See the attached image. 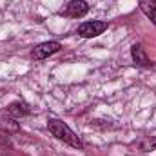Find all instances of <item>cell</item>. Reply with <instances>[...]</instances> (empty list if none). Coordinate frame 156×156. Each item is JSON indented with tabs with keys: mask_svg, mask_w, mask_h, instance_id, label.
Instances as JSON below:
<instances>
[{
	"mask_svg": "<svg viewBox=\"0 0 156 156\" xmlns=\"http://www.w3.org/2000/svg\"><path fill=\"white\" fill-rule=\"evenodd\" d=\"M47 127L53 133V136H56L64 144H67V145H71L75 149H83V142L78 138L76 134L69 129V125H66L64 122H60V120H49L47 122Z\"/></svg>",
	"mask_w": 156,
	"mask_h": 156,
	"instance_id": "6da1fadb",
	"label": "cell"
},
{
	"mask_svg": "<svg viewBox=\"0 0 156 156\" xmlns=\"http://www.w3.org/2000/svg\"><path fill=\"white\" fill-rule=\"evenodd\" d=\"M105 29H107V22L93 20V22H83V24L78 27V35L83 37V38H94V37L102 35Z\"/></svg>",
	"mask_w": 156,
	"mask_h": 156,
	"instance_id": "7a4b0ae2",
	"label": "cell"
},
{
	"mask_svg": "<svg viewBox=\"0 0 156 156\" xmlns=\"http://www.w3.org/2000/svg\"><path fill=\"white\" fill-rule=\"evenodd\" d=\"M60 47H62V45H60L58 42H44V44H38V45L31 51V56H33L35 60H42V58H47V56L58 53Z\"/></svg>",
	"mask_w": 156,
	"mask_h": 156,
	"instance_id": "3957f363",
	"label": "cell"
},
{
	"mask_svg": "<svg viewBox=\"0 0 156 156\" xmlns=\"http://www.w3.org/2000/svg\"><path fill=\"white\" fill-rule=\"evenodd\" d=\"M87 11H89L87 2H83V0H71V2L66 5V9H64L62 13L67 15V16H73V18H80V16H83Z\"/></svg>",
	"mask_w": 156,
	"mask_h": 156,
	"instance_id": "277c9868",
	"label": "cell"
},
{
	"mask_svg": "<svg viewBox=\"0 0 156 156\" xmlns=\"http://www.w3.org/2000/svg\"><path fill=\"white\" fill-rule=\"evenodd\" d=\"M140 9L145 13L147 18L156 26V0H140Z\"/></svg>",
	"mask_w": 156,
	"mask_h": 156,
	"instance_id": "5b68a950",
	"label": "cell"
},
{
	"mask_svg": "<svg viewBox=\"0 0 156 156\" xmlns=\"http://www.w3.org/2000/svg\"><path fill=\"white\" fill-rule=\"evenodd\" d=\"M133 60L138 66H149V58H147V55H145V51H144V47L140 44L133 45Z\"/></svg>",
	"mask_w": 156,
	"mask_h": 156,
	"instance_id": "8992f818",
	"label": "cell"
},
{
	"mask_svg": "<svg viewBox=\"0 0 156 156\" xmlns=\"http://www.w3.org/2000/svg\"><path fill=\"white\" fill-rule=\"evenodd\" d=\"M7 113L15 118H20V116H26V115L29 113V109H27V105L22 104V102H13V104L9 105V109H7Z\"/></svg>",
	"mask_w": 156,
	"mask_h": 156,
	"instance_id": "52a82bcc",
	"label": "cell"
},
{
	"mask_svg": "<svg viewBox=\"0 0 156 156\" xmlns=\"http://www.w3.org/2000/svg\"><path fill=\"white\" fill-rule=\"evenodd\" d=\"M140 149H142V151H154V149H156V140L147 138V140L140 142Z\"/></svg>",
	"mask_w": 156,
	"mask_h": 156,
	"instance_id": "ba28073f",
	"label": "cell"
}]
</instances>
